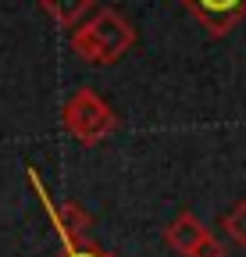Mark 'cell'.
I'll return each instance as SVG.
<instances>
[{
	"mask_svg": "<svg viewBox=\"0 0 246 257\" xmlns=\"http://www.w3.org/2000/svg\"><path fill=\"white\" fill-rule=\"evenodd\" d=\"M68 43H72V54L86 64H114L136 47V29L121 11L97 8V15L82 22Z\"/></svg>",
	"mask_w": 246,
	"mask_h": 257,
	"instance_id": "6da1fadb",
	"label": "cell"
},
{
	"mask_svg": "<svg viewBox=\"0 0 246 257\" xmlns=\"http://www.w3.org/2000/svg\"><path fill=\"white\" fill-rule=\"evenodd\" d=\"M61 125H65V133L82 143V147H100L104 140H111L118 133V114L114 107L104 100L97 89H75L65 104H61Z\"/></svg>",
	"mask_w": 246,
	"mask_h": 257,
	"instance_id": "7a4b0ae2",
	"label": "cell"
},
{
	"mask_svg": "<svg viewBox=\"0 0 246 257\" xmlns=\"http://www.w3.org/2000/svg\"><path fill=\"white\" fill-rule=\"evenodd\" d=\"M214 40L228 36V32L246 18V0H178Z\"/></svg>",
	"mask_w": 246,
	"mask_h": 257,
	"instance_id": "3957f363",
	"label": "cell"
},
{
	"mask_svg": "<svg viewBox=\"0 0 246 257\" xmlns=\"http://www.w3.org/2000/svg\"><path fill=\"white\" fill-rule=\"evenodd\" d=\"M207 236H210V229H207V225H203L193 211L175 214V218L168 221V229H164V243H168L175 253H182V257H193L196 246H200Z\"/></svg>",
	"mask_w": 246,
	"mask_h": 257,
	"instance_id": "277c9868",
	"label": "cell"
},
{
	"mask_svg": "<svg viewBox=\"0 0 246 257\" xmlns=\"http://www.w3.org/2000/svg\"><path fill=\"white\" fill-rule=\"evenodd\" d=\"M40 8L47 11V18L61 29H79L82 22H89L97 15V0H40Z\"/></svg>",
	"mask_w": 246,
	"mask_h": 257,
	"instance_id": "5b68a950",
	"label": "cell"
},
{
	"mask_svg": "<svg viewBox=\"0 0 246 257\" xmlns=\"http://www.w3.org/2000/svg\"><path fill=\"white\" fill-rule=\"evenodd\" d=\"M221 229L235 246H246V200H235L225 214H221Z\"/></svg>",
	"mask_w": 246,
	"mask_h": 257,
	"instance_id": "8992f818",
	"label": "cell"
},
{
	"mask_svg": "<svg viewBox=\"0 0 246 257\" xmlns=\"http://www.w3.org/2000/svg\"><path fill=\"white\" fill-rule=\"evenodd\" d=\"M57 257H107L93 239L82 243V239H61V253Z\"/></svg>",
	"mask_w": 246,
	"mask_h": 257,
	"instance_id": "52a82bcc",
	"label": "cell"
},
{
	"mask_svg": "<svg viewBox=\"0 0 246 257\" xmlns=\"http://www.w3.org/2000/svg\"><path fill=\"white\" fill-rule=\"evenodd\" d=\"M193 257H228V250H225V243H221L218 236L210 232V236L196 246V253H193Z\"/></svg>",
	"mask_w": 246,
	"mask_h": 257,
	"instance_id": "ba28073f",
	"label": "cell"
},
{
	"mask_svg": "<svg viewBox=\"0 0 246 257\" xmlns=\"http://www.w3.org/2000/svg\"><path fill=\"white\" fill-rule=\"evenodd\" d=\"M107 257H118V253H107Z\"/></svg>",
	"mask_w": 246,
	"mask_h": 257,
	"instance_id": "9c48e42d",
	"label": "cell"
}]
</instances>
